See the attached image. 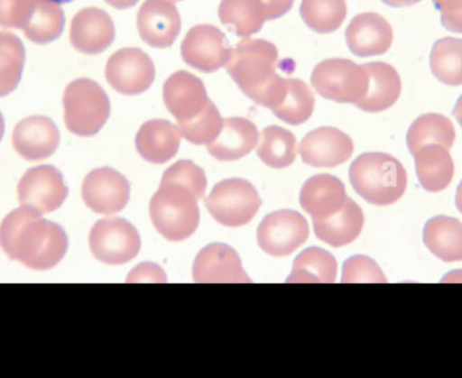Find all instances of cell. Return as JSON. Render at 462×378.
<instances>
[{"label":"cell","mask_w":462,"mask_h":378,"mask_svg":"<svg viewBox=\"0 0 462 378\" xmlns=\"http://www.w3.org/2000/svg\"><path fill=\"white\" fill-rule=\"evenodd\" d=\"M206 189L205 171L189 160H180L168 168L149 204L156 230L171 242L189 239L199 227L198 201L202 200Z\"/></svg>","instance_id":"6da1fadb"},{"label":"cell","mask_w":462,"mask_h":378,"mask_svg":"<svg viewBox=\"0 0 462 378\" xmlns=\"http://www.w3.org/2000/svg\"><path fill=\"white\" fill-rule=\"evenodd\" d=\"M22 206L0 225V247L11 260L34 271H48L61 263L69 241L61 226Z\"/></svg>","instance_id":"7a4b0ae2"},{"label":"cell","mask_w":462,"mask_h":378,"mask_svg":"<svg viewBox=\"0 0 462 378\" xmlns=\"http://www.w3.org/2000/svg\"><path fill=\"white\" fill-rule=\"evenodd\" d=\"M279 60L274 43L257 38H245L231 51L226 70L249 99L272 108L282 95L287 78L276 73Z\"/></svg>","instance_id":"3957f363"},{"label":"cell","mask_w":462,"mask_h":378,"mask_svg":"<svg viewBox=\"0 0 462 378\" xmlns=\"http://www.w3.org/2000/svg\"><path fill=\"white\" fill-rule=\"evenodd\" d=\"M350 184L356 192L374 206L396 203L407 189L403 164L387 153H364L349 170Z\"/></svg>","instance_id":"277c9868"},{"label":"cell","mask_w":462,"mask_h":378,"mask_svg":"<svg viewBox=\"0 0 462 378\" xmlns=\"http://www.w3.org/2000/svg\"><path fill=\"white\" fill-rule=\"evenodd\" d=\"M62 103L67 129L79 137L97 134L110 118V99L91 78H78L68 84Z\"/></svg>","instance_id":"5b68a950"},{"label":"cell","mask_w":462,"mask_h":378,"mask_svg":"<svg viewBox=\"0 0 462 378\" xmlns=\"http://www.w3.org/2000/svg\"><path fill=\"white\" fill-rule=\"evenodd\" d=\"M311 84L325 99L356 106L368 91L369 76L364 65L352 60L330 59L314 68Z\"/></svg>","instance_id":"8992f818"},{"label":"cell","mask_w":462,"mask_h":378,"mask_svg":"<svg viewBox=\"0 0 462 378\" xmlns=\"http://www.w3.org/2000/svg\"><path fill=\"white\" fill-rule=\"evenodd\" d=\"M261 204L257 189L244 179L221 181L206 198L208 212L226 227H241L252 222Z\"/></svg>","instance_id":"52a82bcc"},{"label":"cell","mask_w":462,"mask_h":378,"mask_svg":"<svg viewBox=\"0 0 462 378\" xmlns=\"http://www.w3.org/2000/svg\"><path fill=\"white\" fill-rule=\"evenodd\" d=\"M89 249L106 265H125L140 253L141 236L124 217H106L91 228Z\"/></svg>","instance_id":"ba28073f"},{"label":"cell","mask_w":462,"mask_h":378,"mask_svg":"<svg viewBox=\"0 0 462 378\" xmlns=\"http://www.w3.org/2000/svg\"><path fill=\"white\" fill-rule=\"evenodd\" d=\"M162 97L165 107L178 121L179 130L199 121L214 106L203 81L186 70H178L167 78Z\"/></svg>","instance_id":"9c48e42d"},{"label":"cell","mask_w":462,"mask_h":378,"mask_svg":"<svg viewBox=\"0 0 462 378\" xmlns=\"http://www.w3.org/2000/svg\"><path fill=\"white\" fill-rule=\"evenodd\" d=\"M309 222L291 209L272 212L257 228V242L266 254L285 257L303 246L309 239Z\"/></svg>","instance_id":"30bf717a"},{"label":"cell","mask_w":462,"mask_h":378,"mask_svg":"<svg viewBox=\"0 0 462 378\" xmlns=\"http://www.w3.org/2000/svg\"><path fill=\"white\" fill-rule=\"evenodd\" d=\"M156 78L151 57L138 48H124L113 54L106 65V80L116 92L134 97L148 91Z\"/></svg>","instance_id":"8fae6325"},{"label":"cell","mask_w":462,"mask_h":378,"mask_svg":"<svg viewBox=\"0 0 462 378\" xmlns=\"http://www.w3.org/2000/svg\"><path fill=\"white\" fill-rule=\"evenodd\" d=\"M69 189L61 172L51 165L32 168L18 183L19 203L40 214L56 211L67 200Z\"/></svg>","instance_id":"7c38bea8"},{"label":"cell","mask_w":462,"mask_h":378,"mask_svg":"<svg viewBox=\"0 0 462 378\" xmlns=\"http://www.w3.org/2000/svg\"><path fill=\"white\" fill-rule=\"evenodd\" d=\"M226 35L213 24H197L187 32L181 43L184 62L200 72L213 73L230 60Z\"/></svg>","instance_id":"4fadbf2b"},{"label":"cell","mask_w":462,"mask_h":378,"mask_svg":"<svg viewBox=\"0 0 462 378\" xmlns=\"http://www.w3.org/2000/svg\"><path fill=\"white\" fill-rule=\"evenodd\" d=\"M84 203L91 211L113 215L122 211L130 200L127 179L111 168L92 171L84 179L81 189Z\"/></svg>","instance_id":"5bb4252c"},{"label":"cell","mask_w":462,"mask_h":378,"mask_svg":"<svg viewBox=\"0 0 462 378\" xmlns=\"http://www.w3.org/2000/svg\"><path fill=\"white\" fill-rule=\"evenodd\" d=\"M137 29L152 48H171L181 32L180 13L171 0H145L138 11Z\"/></svg>","instance_id":"9a60e30c"},{"label":"cell","mask_w":462,"mask_h":378,"mask_svg":"<svg viewBox=\"0 0 462 378\" xmlns=\"http://www.w3.org/2000/svg\"><path fill=\"white\" fill-rule=\"evenodd\" d=\"M355 145L352 138L336 127L312 130L301 141V160L314 168H336L352 157Z\"/></svg>","instance_id":"2e32d148"},{"label":"cell","mask_w":462,"mask_h":378,"mask_svg":"<svg viewBox=\"0 0 462 378\" xmlns=\"http://www.w3.org/2000/svg\"><path fill=\"white\" fill-rule=\"evenodd\" d=\"M69 40L83 54L103 53L116 40V24L105 10L87 7L79 11L70 22Z\"/></svg>","instance_id":"e0dca14e"},{"label":"cell","mask_w":462,"mask_h":378,"mask_svg":"<svg viewBox=\"0 0 462 378\" xmlns=\"http://www.w3.org/2000/svg\"><path fill=\"white\" fill-rule=\"evenodd\" d=\"M195 282H252L236 250L225 244L203 247L192 266Z\"/></svg>","instance_id":"ac0fdd59"},{"label":"cell","mask_w":462,"mask_h":378,"mask_svg":"<svg viewBox=\"0 0 462 378\" xmlns=\"http://www.w3.org/2000/svg\"><path fill=\"white\" fill-rule=\"evenodd\" d=\"M393 42V27L376 13L358 14L346 29L347 48L357 57L382 56L390 51Z\"/></svg>","instance_id":"d6986e66"},{"label":"cell","mask_w":462,"mask_h":378,"mask_svg":"<svg viewBox=\"0 0 462 378\" xmlns=\"http://www.w3.org/2000/svg\"><path fill=\"white\" fill-rule=\"evenodd\" d=\"M59 145V129L48 116H29L19 122L14 129V149L19 156L29 161L48 159Z\"/></svg>","instance_id":"ffe728a7"},{"label":"cell","mask_w":462,"mask_h":378,"mask_svg":"<svg viewBox=\"0 0 462 378\" xmlns=\"http://www.w3.org/2000/svg\"><path fill=\"white\" fill-rule=\"evenodd\" d=\"M181 133L179 127L164 119H152L138 130L135 148L151 164H165L178 154Z\"/></svg>","instance_id":"44dd1931"},{"label":"cell","mask_w":462,"mask_h":378,"mask_svg":"<svg viewBox=\"0 0 462 378\" xmlns=\"http://www.w3.org/2000/svg\"><path fill=\"white\" fill-rule=\"evenodd\" d=\"M257 127L245 118L224 119V126L213 143H208V151L219 161H236L247 156L257 146Z\"/></svg>","instance_id":"7402d4cb"},{"label":"cell","mask_w":462,"mask_h":378,"mask_svg":"<svg viewBox=\"0 0 462 378\" xmlns=\"http://www.w3.org/2000/svg\"><path fill=\"white\" fill-rule=\"evenodd\" d=\"M344 183L336 176L317 175L304 183L300 192V206L312 220L322 219L338 211L346 203Z\"/></svg>","instance_id":"603a6c76"},{"label":"cell","mask_w":462,"mask_h":378,"mask_svg":"<svg viewBox=\"0 0 462 378\" xmlns=\"http://www.w3.org/2000/svg\"><path fill=\"white\" fill-rule=\"evenodd\" d=\"M364 212L352 198H347L341 209L314 220L315 235L333 247L346 246L360 236L364 227Z\"/></svg>","instance_id":"cb8c5ba5"},{"label":"cell","mask_w":462,"mask_h":378,"mask_svg":"<svg viewBox=\"0 0 462 378\" xmlns=\"http://www.w3.org/2000/svg\"><path fill=\"white\" fill-rule=\"evenodd\" d=\"M369 76V87L365 97L357 107L365 113H383L398 102L402 94V80L398 70L385 62L364 64Z\"/></svg>","instance_id":"d4e9b609"},{"label":"cell","mask_w":462,"mask_h":378,"mask_svg":"<svg viewBox=\"0 0 462 378\" xmlns=\"http://www.w3.org/2000/svg\"><path fill=\"white\" fill-rule=\"evenodd\" d=\"M415 170L420 186L429 192H441L452 183L455 162L449 149L442 145H428L415 154Z\"/></svg>","instance_id":"484cf974"},{"label":"cell","mask_w":462,"mask_h":378,"mask_svg":"<svg viewBox=\"0 0 462 378\" xmlns=\"http://www.w3.org/2000/svg\"><path fill=\"white\" fill-rule=\"evenodd\" d=\"M423 242L444 263L462 261V223L456 217H436L423 228Z\"/></svg>","instance_id":"4316f807"},{"label":"cell","mask_w":462,"mask_h":378,"mask_svg":"<svg viewBox=\"0 0 462 378\" xmlns=\"http://www.w3.org/2000/svg\"><path fill=\"white\" fill-rule=\"evenodd\" d=\"M455 143V124L441 114H425L420 116L407 133V148L412 156L428 145H442L450 151Z\"/></svg>","instance_id":"83f0119b"},{"label":"cell","mask_w":462,"mask_h":378,"mask_svg":"<svg viewBox=\"0 0 462 378\" xmlns=\"http://www.w3.org/2000/svg\"><path fill=\"white\" fill-rule=\"evenodd\" d=\"M314 108L315 97L310 87L299 78H287L279 102L271 110L285 124L299 126L311 118Z\"/></svg>","instance_id":"f1b7e54d"},{"label":"cell","mask_w":462,"mask_h":378,"mask_svg":"<svg viewBox=\"0 0 462 378\" xmlns=\"http://www.w3.org/2000/svg\"><path fill=\"white\" fill-rule=\"evenodd\" d=\"M218 15L222 23L233 27L236 34L242 38L260 32L261 27L268 21L261 0H222Z\"/></svg>","instance_id":"f546056e"},{"label":"cell","mask_w":462,"mask_h":378,"mask_svg":"<svg viewBox=\"0 0 462 378\" xmlns=\"http://www.w3.org/2000/svg\"><path fill=\"white\" fill-rule=\"evenodd\" d=\"M337 272L338 266L333 254L319 247H310L296 257L287 282L333 284L337 280Z\"/></svg>","instance_id":"4dcf8cb0"},{"label":"cell","mask_w":462,"mask_h":378,"mask_svg":"<svg viewBox=\"0 0 462 378\" xmlns=\"http://www.w3.org/2000/svg\"><path fill=\"white\" fill-rule=\"evenodd\" d=\"M257 154L263 164L274 170L291 167L298 154L295 135L280 126L265 127L261 133Z\"/></svg>","instance_id":"1f68e13d"},{"label":"cell","mask_w":462,"mask_h":378,"mask_svg":"<svg viewBox=\"0 0 462 378\" xmlns=\"http://www.w3.org/2000/svg\"><path fill=\"white\" fill-rule=\"evenodd\" d=\"M64 26L65 14L60 7V3L53 0H37L32 21L22 32L32 42L45 45L61 37Z\"/></svg>","instance_id":"d6a6232c"},{"label":"cell","mask_w":462,"mask_h":378,"mask_svg":"<svg viewBox=\"0 0 462 378\" xmlns=\"http://www.w3.org/2000/svg\"><path fill=\"white\" fill-rule=\"evenodd\" d=\"M433 75L447 86H462V38H441L430 53Z\"/></svg>","instance_id":"836d02e7"},{"label":"cell","mask_w":462,"mask_h":378,"mask_svg":"<svg viewBox=\"0 0 462 378\" xmlns=\"http://www.w3.org/2000/svg\"><path fill=\"white\" fill-rule=\"evenodd\" d=\"M24 51L21 38L10 32H0V97L15 91L23 72Z\"/></svg>","instance_id":"e575fe53"},{"label":"cell","mask_w":462,"mask_h":378,"mask_svg":"<svg viewBox=\"0 0 462 378\" xmlns=\"http://www.w3.org/2000/svg\"><path fill=\"white\" fill-rule=\"evenodd\" d=\"M300 15L310 29L319 34H330L346 19V0H303Z\"/></svg>","instance_id":"d590c367"},{"label":"cell","mask_w":462,"mask_h":378,"mask_svg":"<svg viewBox=\"0 0 462 378\" xmlns=\"http://www.w3.org/2000/svg\"><path fill=\"white\" fill-rule=\"evenodd\" d=\"M342 282H387V279L372 258L355 255L345 263Z\"/></svg>","instance_id":"8d00e7d4"},{"label":"cell","mask_w":462,"mask_h":378,"mask_svg":"<svg viewBox=\"0 0 462 378\" xmlns=\"http://www.w3.org/2000/svg\"><path fill=\"white\" fill-rule=\"evenodd\" d=\"M37 0H0V26L5 29H22L29 24Z\"/></svg>","instance_id":"74e56055"},{"label":"cell","mask_w":462,"mask_h":378,"mask_svg":"<svg viewBox=\"0 0 462 378\" xmlns=\"http://www.w3.org/2000/svg\"><path fill=\"white\" fill-rule=\"evenodd\" d=\"M445 29L462 34V0H433Z\"/></svg>","instance_id":"f35d334b"},{"label":"cell","mask_w":462,"mask_h":378,"mask_svg":"<svg viewBox=\"0 0 462 378\" xmlns=\"http://www.w3.org/2000/svg\"><path fill=\"white\" fill-rule=\"evenodd\" d=\"M268 15V21L285 15L292 8L295 0H261Z\"/></svg>","instance_id":"ab89813d"},{"label":"cell","mask_w":462,"mask_h":378,"mask_svg":"<svg viewBox=\"0 0 462 378\" xmlns=\"http://www.w3.org/2000/svg\"><path fill=\"white\" fill-rule=\"evenodd\" d=\"M105 2L116 10H127V8L134 7L140 0H105Z\"/></svg>","instance_id":"60d3db41"},{"label":"cell","mask_w":462,"mask_h":378,"mask_svg":"<svg viewBox=\"0 0 462 378\" xmlns=\"http://www.w3.org/2000/svg\"><path fill=\"white\" fill-rule=\"evenodd\" d=\"M383 2L391 7H410V5H418L420 0H383Z\"/></svg>","instance_id":"b9f144b4"},{"label":"cell","mask_w":462,"mask_h":378,"mask_svg":"<svg viewBox=\"0 0 462 378\" xmlns=\"http://www.w3.org/2000/svg\"><path fill=\"white\" fill-rule=\"evenodd\" d=\"M453 115H455V118L457 119L458 124H460L462 127V95L460 99L457 100V103H456L455 110H453Z\"/></svg>","instance_id":"7bdbcfd3"},{"label":"cell","mask_w":462,"mask_h":378,"mask_svg":"<svg viewBox=\"0 0 462 378\" xmlns=\"http://www.w3.org/2000/svg\"><path fill=\"white\" fill-rule=\"evenodd\" d=\"M456 206H457L458 211L462 214V181L458 186L457 193H456Z\"/></svg>","instance_id":"ee69618b"},{"label":"cell","mask_w":462,"mask_h":378,"mask_svg":"<svg viewBox=\"0 0 462 378\" xmlns=\"http://www.w3.org/2000/svg\"><path fill=\"white\" fill-rule=\"evenodd\" d=\"M3 134H5V119H3V115L0 114V141H2Z\"/></svg>","instance_id":"f6af8a7d"},{"label":"cell","mask_w":462,"mask_h":378,"mask_svg":"<svg viewBox=\"0 0 462 378\" xmlns=\"http://www.w3.org/2000/svg\"><path fill=\"white\" fill-rule=\"evenodd\" d=\"M53 2H57V3H68V2H72V0H53Z\"/></svg>","instance_id":"bcb514c9"},{"label":"cell","mask_w":462,"mask_h":378,"mask_svg":"<svg viewBox=\"0 0 462 378\" xmlns=\"http://www.w3.org/2000/svg\"><path fill=\"white\" fill-rule=\"evenodd\" d=\"M171 2H179V0H171Z\"/></svg>","instance_id":"7dc6e473"}]
</instances>
